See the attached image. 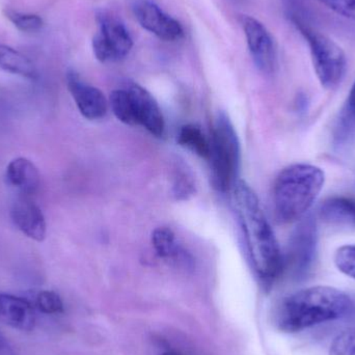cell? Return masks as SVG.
Masks as SVG:
<instances>
[{"label":"cell","mask_w":355,"mask_h":355,"mask_svg":"<svg viewBox=\"0 0 355 355\" xmlns=\"http://www.w3.org/2000/svg\"><path fill=\"white\" fill-rule=\"evenodd\" d=\"M232 207L243 237L250 268L263 289L270 290L283 275L284 254L258 196L243 180L232 188Z\"/></svg>","instance_id":"cell-1"},{"label":"cell","mask_w":355,"mask_h":355,"mask_svg":"<svg viewBox=\"0 0 355 355\" xmlns=\"http://www.w3.org/2000/svg\"><path fill=\"white\" fill-rule=\"evenodd\" d=\"M355 297L329 286H314L286 296L275 311V324L285 333H297L321 323L349 316Z\"/></svg>","instance_id":"cell-2"},{"label":"cell","mask_w":355,"mask_h":355,"mask_svg":"<svg viewBox=\"0 0 355 355\" xmlns=\"http://www.w3.org/2000/svg\"><path fill=\"white\" fill-rule=\"evenodd\" d=\"M324 184V171L314 164H294L281 171L272 191L273 208L279 223H295L306 216Z\"/></svg>","instance_id":"cell-3"},{"label":"cell","mask_w":355,"mask_h":355,"mask_svg":"<svg viewBox=\"0 0 355 355\" xmlns=\"http://www.w3.org/2000/svg\"><path fill=\"white\" fill-rule=\"evenodd\" d=\"M208 160L213 187L220 192L231 191L239 176L241 148L233 123L225 112L215 118Z\"/></svg>","instance_id":"cell-4"},{"label":"cell","mask_w":355,"mask_h":355,"mask_svg":"<svg viewBox=\"0 0 355 355\" xmlns=\"http://www.w3.org/2000/svg\"><path fill=\"white\" fill-rule=\"evenodd\" d=\"M310 48L311 58L319 83L327 89L341 85L347 72V58L341 46L313 26L310 21H292Z\"/></svg>","instance_id":"cell-5"},{"label":"cell","mask_w":355,"mask_h":355,"mask_svg":"<svg viewBox=\"0 0 355 355\" xmlns=\"http://www.w3.org/2000/svg\"><path fill=\"white\" fill-rule=\"evenodd\" d=\"M318 252V229L316 218L306 214L298 220L292 232L288 244L287 252L284 256V272H288L293 279H304L314 266Z\"/></svg>","instance_id":"cell-6"},{"label":"cell","mask_w":355,"mask_h":355,"mask_svg":"<svg viewBox=\"0 0 355 355\" xmlns=\"http://www.w3.org/2000/svg\"><path fill=\"white\" fill-rule=\"evenodd\" d=\"M99 31L92 46L96 58L101 62H120L129 55L133 40L124 23L105 12L97 15Z\"/></svg>","instance_id":"cell-7"},{"label":"cell","mask_w":355,"mask_h":355,"mask_svg":"<svg viewBox=\"0 0 355 355\" xmlns=\"http://www.w3.org/2000/svg\"><path fill=\"white\" fill-rule=\"evenodd\" d=\"M241 23L254 64L260 72L273 74L277 69V52L272 35L260 21L252 17H242Z\"/></svg>","instance_id":"cell-8"},{"label":"cell","mask_w":355,"mask_h":355,"mask_svg":"<svg viewBox=\"0 0 355 355\" xmlns=\"http://www.w3.org/2000/svg\"><path fill=\"white\" fill-rule=\"evenodd\" d=\"M132 10L141 26L160 40L175 42L184 37V29L179 21L152 0H135Z\"/></svg>","instance_id":"cell-9"},{"label":"cell","mask_w":355,"mask_h":355,"mask_svg":"<svg viewBox=\"0 0 355 355\" xmlns=\"http://www.w3.org/2000/svg\"><path fill=\"white\" fill-rule=\"evenodd\" d=\"M125 89L128 92L132 104L135 126L144 127L154 137H162L166 130V123L162 108L153 95L135 83H127Z\"/></svg>","instance_id":"cell-10"},{"label":"cell","mask_w":355,"mask_h":355,"mask_svg":"<svg viewBox=\"0 0 355 355\" xmlns=\"http://www.w3.org/2000/svg\"><path fill=\"white\" fill-rule=\"evenodd\" d=\"M67 85L83 116L87 120L95 121L106 116L107 99L99 89L85 83L78 73L73 70L67 73Z\"/></svg>","instance_id":"cell-11"},{"label":"cell","mask_w":355,"mask_h":355,"mask_svg":"<svg viewBox=\"0 0 355 355\" xmlns=\"http://www.w3.org/2000/svg\"><path fill=\"white\" fill-rule=\"evenodd\" d=\"M10 218L15 227L29 239L37 242L45 240L47 234L45 215L29 196H21L12 204Z\"/></svg>","instance_id":"cell-12"},{"label":"cell","mask_w":355,"mask_h":355,"mask_svg":"<svg viewBox=\"0 0 355 355\" xmlns=\"http://www.w3.org/2000/svg\"><path fill=\"white\" fill-rule=\"evenodd\" d=\"M35 306L28 298L0 293V320L21 331H31L37 324Z\"/></svg>","instance_id":"cell-13"},{"label":"cell","mask_w":355,"mask_h":355,"mask_svg":"<svg viewBox=\"0 0 355 355\" xmlns=\"http://www.w3.org/2000/svg\"><path fill=\"white\" fill-rule=\"evenodd\" d=\"M6 184L22 196H31L39 190L41 176L33 162L25 157L12 159L6 168Z\"/></svg>","instance_id":"cell-14"},{"label":"cell","mask_w":355,"mask_h":355,"mask_svg":"<svg viewBox=\"0 0 355 355\" xmlns=\"http://www.w3.org/2000/svg\"><path fill=\"white\" fill-rule=\"evenodd\" d=\"M152 243L158 256L164 260L185 270H189L193 267L191 256L180 246L176 235L168 227H162L154 230Z\"/></svg>","instance_id":"cell-15"},{"label":"cell","mask_w":355,"mask_h":355,"mask_svg":"<svg viewBox=\"0 0 355 355\" xmlns=\"http://www.w3.org/2000/svg\"><path fill=\"white\" fill-rule=\"evenodd\" d=\"M318 216L327 225L355 227V200L343 196H331L319 207Z\"/></svg>","instance_id":"cell-16"},{"label":"cell","mask_w":355,"mask_h":355,"mask_svg":"<svg viewBox=\"0 0 355 355\" xmlns=\"http://www.w3.org/2000/svg\"><path fill=\"white\" fill-rule=\"evenodd\" d=\"M355 139V80L334 129V145L343 148Z\"/></svg>","instance_id":"cell-17"},{"label":"cell","mask_w":355,"mask_h":355,"mask_svg":"<svg viewBox=\"0 0 355 355\" xmlns=\"http://www.w3.org/2000/svg\"><path fill=\"white\" fill-rule=\"evenodd\" d=\"M0 70L24 78L37 77V68L27 56L3 44H0Z\"/></svg>","instance_id":"cell-18"},{"label":"cell","mask_w":355,"mask_h":355,"mask_svg":"<svg viewBox=\"0 0 355 355\" xmlns=\"http://www.w3.org/2000/svg\"><path fill=\"white\" fill-rule=\"evenodd\" d=\"M178 143L205 159H208L210 155V141L196 125L187 124L182 126L178 133Z\"/></svg>","instance_id":"cell-19"},{"label":"cell","mask_w":355,"mask_h":355,"mask_svg":"<svg viewBox=\"0 0 355 355\" xmlns=\"http://www.w3.org/2000/svg\"><path fill=\"white\" fill-rule=\"evenodd\" d=\"M110 105L114 116L123 124L135 126V116H133L132 104L128 92L125 87L114 89L110 97Z\"/></svg>","instance_id":"cell-20"},{"label":"cell","mask_w":355,"mask_h":355,"mask_svg":"<svg viewBox=\"0 0 355 355\" xmlns=\"http://www.w3.org/2000/svg\"><path fill=\"white\" fill-rule=\"evenodd\" d=\"M35 311L45 315L62 314L64 311V302L56 292L43 290L29 300Z\"/></svg>","instance_id":"cell-21"},{"label":"cell","mask_w":355,"mask_h":355,"mask_svg":"<svg viewBox=\"0 0 355 355\" xmlns=\"http://www.w3.org/2000/svg\"><path fill=\"white\" fill-rule=\"evenodd\" d=\"M6 18L12 23L15 27L23 33H35L42 29L44 25L43 19L35 14L19 12V10L6 8L4 10Z\"/></svg>","instance_id":"cell-22"},{"label":"cell","mask_w":355,"mask_h":355,"mask_svg":"<svg viewBox=\"0 0 355 355\" xmlns=\"http://www.w3.org/2000/svg\"><path fill=\"white\" fill-rule=\"evenodd\" d=\"M337 268L347 277L355 279V245H343L335 254Z\"/></svg>","instance_id":"cell-23"},{"label":"cell","mask_w":355,"mask_h":355,"mask_svg":"<svg viewBox=\"0 0 355 355\" xmlns=\"http://www.w3.org/2000/svg\"><path fill=\"white\" fill-rule=\"evenodd\" d=\"M329 355H355V327L335 338L329 348Z\"/></svg>","instance_id":"cell-24"},{"label":"cell","mask_w":355,"mask_h":355,"mask_svg":"<svg viewBox=\"0 0 355 355\" xmlns=\"http://www.w3.org/2000/svg\"><path fill=\"white\" fill-rule=\"evenodd\" d=\"M173 191L177 200H187L196 192L193 179L185 168H178Z\"/></svg>","instance_id":"cell-25"},{"label":"cell","mask_w":355,"mask_h":355,"mask_svg":"<svg viewBox=\"0 0 355 355\" xmlns=\"http://www.w3.org/2000/svg\"><path fill=\"white\" fill-rule=\"evenodd\" d=\"M290 21H311L310 10L306 0H282Z\"/></svg>","instance_id":"cell-26"},{"label":"cell","mask_w":355,"mask_h":355,"mask_svg":"<svg viewBox=\"0 0 355 355\" xmlns=\"http://www.w3.org/2000/svg\"><path fill=\"white\" fill-rule=\"evenodd\" d=\"M340 16L355 21V0H319Z\"/></svg>","instance_id":"cell-27"},{"label":"cell","mask_w":355,"mask_h":355,"mask_svg":"<svg viewBox=\"0 0 355 355\" xmlns=\"http://www.w3.org/2000/svg\"><path fill=\"white\" fill-rule=\"evenodd\" d=\"M0 355H16L10 342L0 333Z\"/></svg>","instance_id":"cell-28"},{"label":"cell","mask_w":355,"mask_h":355,"mask_svg":"<svg viewBox=\"0 0 355 355\" xmlns=\"http://www.w3.org/2000/svg\"><path fill=\"white\" fill-rule=\"evenodd\" d=\"M160 355H181V354H177V352H164V354H162Z\"/></svg>","instance_id":"cell-29"}]
</instances>
